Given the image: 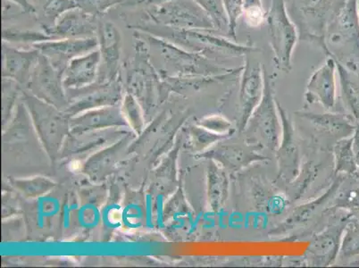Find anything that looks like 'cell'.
<instances>
[{"instance_id":"1","label":"cell","mask_w":359,"mask_h":268,"mask_svg":"<svg viewBox=\"0 0 359 268\" xmlns=\"http://www.w3.org/2000/svg\"><path fill=\"white\" fill-rule=\"evenodd\" d=\"M321 47L359 78L358 0H342L326 26Z\"/></svg>"},{"instance_id":"2","label":"cell","mask_w":359,"mask_h":268,"mask_svg":"<svg viewBox=\"0 0 359 268\" xmlns=\"http://www.w3.org/2000/svg\"><path fill=\"white\" fill-rule=\"evenodd\" d=\"M140 31L158 36L172 42L180 47L204 57L238 58L259 52V48L252 46L241 45L237 41L215 34L214 32L198 30H182L162 27L155 25L136 26Z\"/></svg>"},{"instance_id":"3","label":"cell","mask_w":359,"mask_h":268,"mask_svg":"<svg viewBox=\"0 0 359 268\" xmlns=\"http://www.w3.org/2000/svg\"><path fill=\"white\" fill-rule=\"evenodd\" d=\"M272 78L264 67V93L259 106L254 110L243 133L245 140L261 150L276 153L282 138V122L280 120L277 101L273 94Z\"/></svg>"},{"instance_id":"4","label":"cell","mask_w":359,"mask_h":268,"mask_svg":"<svg viewBox=\"0 0 359 268\" xmlns=\"http://www.w3.org/2000/svg\"><path fill=\"white\" fill-rule=\"evenodd\" d=\"M144 15L152 25L162 27L217 32L210 15L194 0H168L146 8Z\"/></svg>"},{"instance_id":"5","label":"cell","mask_w":359,"mask_h":268,"mask_svg":"<svg viewBox=\"0 0 359 268\" xmlns=\"http://www.w3.org/2000/svg\"><path fill=\"white\" fill-rule=\"evenodd\" d=\"M266 22L276 67L289 73L292 70L293 51L299 38L298 29L287 11L285 0H271Z\"/></svg>"},{"instance_id":"6","label":"cell","mask_w":359,"mask_h":268,"mask_svg":"<svg viewBox=\"0 0 359 268\" xmlns=\"http://www.w3.org/2000/svg\"><path fill=\"white\" fill-rule=\"evenodd\" d=\"M287 11L299 38L322 46L326 26L337 8L332 0H285Z\"/></svg>"},{"instance_id":"7","label":"cell","mask_w":359,"mask_h":268,"mask_svg":"<svg viewBox=\"0 0 359 268\" xmlns=\"http://www.w3.org/2000/svg\"><path fill=\"white\" fill-rule=\"evenodd\" d=\"M250 55L245 58L239 91L241 132H243L251 114L259 106L264 93V67L256 58H250Z\"/></svg>"},{"instance_id":"8","label":"cell","mask_w":359,"mask_h":268,"mask_svg":"<svg viewBox=\"0 0 359 268\" xmlns=\"http://www.w3.org/2000/svg\"><path fill=\"white\" fill-rule=\"evenodd\" d=\"M280 119L282 121V138L276 152L279 166V179L286 184L294 182L300 173V149L294 128L286 116L285 109L277 102Z\"/></svg>"},{"instance_id":"9","label":"cell","mask_w":359,"mask_h":268,"mask_svg":"<svg viewBox=\"0 0 359 268\" xmlns=\"http://www.w3.org/2000/svg\"><path fill=\"white\" fill-rule=\"evenodd\" d=\"M259 150L261 149L250 145L246 140L235 142L226 138L217 142V145L208 153V156L224 169L238 171L254 162L266 160L267 156H264Z\"/></svg>"},{"instance_id":"10","label":"cell","mask_w":359,"mask_h":268,"mask_svg":"<svg viewBox=\"0 0 359 268\" xmlns=\"http://www.w3.org/2000/svg\"><path fill=\"white\" fill-rule=\"evenodd\" d=\"M100 22L97 18L75 8L64 13L50 27L43 32L55 39L97 37Z\"/></svg>"},{"instance_id":"11","label":"cell","mask_w":359,"mask_h":268,"mask_svg":"<svg viewBox=\"0 0 359 268\" xmlns=\"http://www.w3.org/2000/svg\"><path fill=\"white\" fill-rule=\"evenodd\" d=\"M338 73L337 62L332 57H327L324 64L312 74L306 85V99L315 100L325 107L332 109L335 107L337 97L336 74Z\"/></svg>"},{"instance_id":"12","label":"cell","mask_w":359,"mask_h":268,"mask_svg":"<svg viewBox=\"0 0 359 268\" xmlns=\"http://www.w3.org/2000/svg\"><path fill=\"white\" fill-rule=\"evenodd\" d=\"M351 221L349 217L331 225L322 234L316 235L309 248V255L316 266H326L334 260L341 246V238Z\"/></svg>"},{"instance_id":"13","label":"cell","mask_w":359,"mask_h":268,"mask_svg":"<svg viewBox=\"0 0 359 268\" xmlns=\"http://www.w3.org/2000/svg\"><path fill=\"white\" fill-rule=\"evenodd\" d=\"M47 58L72 60L99 48L97 37L84 39H55L32 46Z\"/></svg>"},{"instance_id":"14","label":"cell","mask_w":359,"mask_h":268,"mask_svg":"<svg viewBox=\"0 0 359 268\" xmlns=\"http://www.w3.org/2000/svg\"><path fill=\"white\" fill-rule=\"evenodd\" d=\"M344 181H335L332 187L328 189L324 194L320 196L315 201L308 202L304 205L299 206V208L294 209V211L287 217L279 227L276 228V234H283L293 230L294 228L302 227V225L308 224L315 217L316 214L324 208L325 206L336 195L339 187Z\"/></svg>"},{"instance_id":"15","label":"cell","mask_w":359,"mask_h":268,"mask_svg":"<svg viewBox=\"0 0 359 268\" xmlns=\"http://www.w3.org/2000/svg\"><path fill=\"white\" fill-rule=\"evenodd\" d=\"M299 116L309 121L320 133L327 134L337 142L353 136L355 133V126L351 117L344 114L300 113Z\"/></svg>"},{"instance_id":"16","label":"cell","mask_w":359,"mask_h":268,"mask_svg":"<svg viewBox=\"0 0 359 268\" xmlns=\"http://www.w3.org/2000/svg\"><path fill=\"white\" fill-rule=\"evenodd\" d=\"M101 58L107 64H116L122 51V35L112 22H100L97 35Z\"/></svg>"},{"instance_id":"17","label":"cell","mask_w":359,"mask_h":268,"mask_svg":"<svg viewBox=\"0 0 359 268\" xmlns=\"http://www.w3.org/2000/svg\"><path fill=\"white\" fill-rule=\"evenodd\" d=\"M208 172V197L211 208L217 212L224 207L229 195V178L223 166L217 162L212 163Z\"/></svg>"},{"instance_id":"18","label":"cell","mask_w":359,"mask_h":268,"mask_svg":"<svg viewBox=\"0 0 359 268\" xmlns=\"http://www.w3.org/2000/svg\"><path fill=\"white\" fill-rule=\"evenodd\" d=\"M42 29L50 27L64 13L76 8L74 0H29Z\"/></svg>"},{"instance_id":"19","label":"cell","mask_w":359,"mask_h":268,"mask_svg":"<svg viewBox=\"0 0 359 268\" xmlns=\"http://www.w3.org/2000/svg\"><path fill=\"white\" fill-rule=\"evenodd\" d=\"M101 60L99 48L89 53L74 58L70 61L68 67V80L71 83H81L90 81L95 74V72Z\"/></svg>"},{"instance_id":"20","label":"cell","mask_w":359,"mask_h":268,"mask_svg":"<svg viewBox=\"0 0 359 268\" xmlns=\"http://www.w3.org/2000/svg\"><path fill=\"white\" fill-rule=\"evenodd\" d=\"M352 136L349 138L339 140L334 147L335 171L344 173L347 175L358 174V166L355 160L353 149H352Z\"/></svg>"},{"instance_id":"21","label":"cell","mask_w":359,"mask_h":268,"mask_svg":"<svg viewBox=\"0 0 359 268\" xmlns=\"http://www.w3.org/2000/svg\"><path fill=\"white\" fill-rule=\"evenodd\" d=\"M339 83L342 96L348 109L351 111L355 120H359V85L351 78V72L344 65L337 63Z\"/></svg>"},{"instance_id":"22","label":"cell","mask_w":359,"mask_h":268,"mask_svg":"<svg viewBox=\"0 0 359 268\" xmlns=\"http://www.w3.org/2000/svg\"><path fill=\"white\" fill-rule=\"evenodd\" d=\"M213 21L215 30L222 34H228L229 24L225 13L223 0H194Z\"/></svg>"},{"instance_id":"23","label":"cell","mask_w":359,"mask_h":268,"mask_svg":"<svg viewBox=\"0 0 359 268\" xmlns=\"http://www.w3.org/2000/svg\"><path fill=\"white\" fill-rule=\"evenodd\" d=\"M341 253L346 257L357 256L359 254V218L349 221L346 227Z\"/></svg>"},{"instance_id":"24","label":"cell","mask_w":359,"mask_h":268,"mask_svg":"<svg viewBox=\"0 0 359 268\" xmlns=\"http://www.w3.org/2000/svg\"><path fill=\"white\" fill-rule=\"evenodd\" d=\"M76 8L99 18L114 6L123 5L125 0H74Z\"/></svg>"},{"instance_id":"25","label":"cell","mask_w":359,"mask_h":268,"mask_svg":"<svg viewBox=\"0 0 359 268\" xmlns=\"http://www.w3.org/2000/svg\"><path fill=\"white\" fill-rule=\"evenodd\" d=\"M335 207L359 215V184H354L336 192Z\"/></svg>"},{"instance_id":"26","label":"cell","mask_w":359,"mask_h":268,"mask_svg":"<svg viewBox=\"0 0 359 268\" xmlns=\"http://www.w3.org/2000/svg\"><path fill=\"white\" fill-rule=\"evenodd\" d=\"M243 15L247 25L251 28H257L266 22L262 0H243Z\"/></svg>"},{"instance_id":"27","label":"cell","mask_w":359,"mask_h":268,"mask_svg":"<svg viewBox=\"0 0 359 268\" xmlns=\"http://www.w3.org/2000/svg\"><path fill=\"white\" fill-rule=\"evenodd\" d=\"M223 4L229 24L227 35L236 41L238 21L243 15V0H223Z\"/></svg>"},{"instance_id":"28","label":"cell","mask_w":359,"mask_h":268,"mask_svg":"<svg viewBox=\"0 0 359 268\" xmlns=\"http://www.w3.org/2000/svg\"><path fill=\"white\" fill-rule=\"evenodd\" d=\"M3 41H22L30 42L32 45L40 43V42L54 40L44 32H29V31H11L3 30L2 32Z\"/></svg>"},{"instance_id":"29","label":"cell","mask_w":359,"mask_h":268,"mask_svg":"<svg viewBox=\"0 0 359 268\" xmlns=\"http://www.w3.org/2000/svg\"><path fill=\"white\" fill-rule=\"evenodd\" d=\"M166 1H168V0H125L123 5L126 6H142V8H149Z\"/></svg>"},{"instance_id":"30","label":"cell","mask_w":359,"mask_h":268,"mask_svg":"<svg viewBox=\"0 0 359 268\" xmlns=\"http://www.w3.org/2000/svg\"><path fill=\"white\" fill-rule=\"evenodd\" d=\"M357 123L355 133L353 136H352V139H353V142H352V149H353L355 162H357V165L359 168V120Z\"/></svg>"},{"instance_id":"31","label":"cell","mask_w":359,"mask_h":268,"mask_svg":"<svg viewBox=\"0 0 359 268\" xmlns=\"http://www.w3.org/2000/svg\"><path fill=\"white\" fill-rule=\"evenodd\" d=\"M9 1L15 3V4L20 6L25 13L34 15V8H32V6L31 5V3L29 2V0H9Z\"/></svg>"},{"instance_id":"32","label":"cell","mask_w":359,"mask_h":268,"mask_svg":"<svg viewBox=\"0 0 359 268\" xmlns=\"http://www.w3.org/2000/svg\"><path fill=\"white\" fill-rule=\"evenodd\" d=\"M358 15H359V0H358Z\"/></svg>"}]
</instances>
